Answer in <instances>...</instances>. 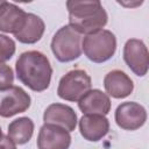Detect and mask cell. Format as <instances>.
Returning <instances> with one entry per match:
<instances>
[{
	"label": "cell",
	"mask_w": 149,
	"mask_h": 149,
	"mask_svg": "<svg viewBox=\"0 0 149 149\" xmlns=\"http://www.w3.org/2000/svg\"><path fill=\"white\" fill-rule=\"evenodd\" d=\"M15 71L17 79L31 91L43 92L50 85L52 68L49 58L41 51L22 52L15 63Z\"/></svg>",
	"instance_id": "cell-1"
},
{
	"label": "cell",
	"mask_w": 149,
	"mask_h": 149,
	"mask_svg": "<svg viewBox=\"0 0 149 149\" xmlns=\"http://www.w3.org/2000/svg\"><path fill=\"white\" fill-rule=\"evenodd\" d=\"M66 9L69 12V26L81 35L104 29L108 21V15L98 0H69L66 1Z\"/></svg>",
	"instance_id": "cell-2"
},
{
	"label": "cell",
	"mask_w": 149,
	"mask_h": 149,
	"mask_svg": "<svg viewBox=\"0 0 149 149\" xmlns=\"http://www.w3.org/2000/svg\"><path fill=\"white\" fill-rule=\"evenodd\" d=\"M81 50L86 58L93 63L107 62L116 51V37L108 29L85 35L81 41Z\"/></svg>",
	"instance_id": "cell-3"
},
{
	"label": "cell",
	"mask_w": 149,
	"mask_h": 149,
	"mask_svg": "<svg viewBox=\"0 0 149 149\" xmlns=\"http://www.w3.org/2000/svg\"><path fill=\"white\" fill-rule=\"evenodd\" d=\"M81 34L76 31L71 26L61 27L51 40V51L56 59L61 63H69L80 57L81 50Z\"/></svg>",
	"instance_id": "cell-4"
},
{
	"label": "cell",
	"mask_w": 149,
	"mask_h": 149,
	"mask_svg": "<svg viewBox=\"0 0 149 149\" xmlns=\"http://www.w3.org/2000/svg\"><path fill=\"white\" fill-rule=\"evenodd\" d=\"M91 87L92 80L88 73L85 70L74 69L61 78L57 87V95L63 100L78 102Z\"/></svg>",
	"instance_id": "cell-5"
},
{
	"label": "cell",
	"mask_w": 149,
	"mask_h": 149,
	"mask_svg": "<svg viewBox=\"0 0 149 149\" xmlns=\"http://www.w3.org/2000/svg\"><path fill=\"white\" fill-rule=\"evenodd\" d=\"M31 104L30 95L20 86H10L0 91V116L10 118L26 112Z\"/></svg>",
	"instance_id": "cell-6"
},
{
	"label": "cell",
	"mask_w": 149,
	"mask_h": 149,
	"mask_svg": "<svg viewBox=\"0 0 149 149\" xmlns=\"http://www.w3.org/2000/svg\"><path fill=\"white\" fill-rule=\"evenodd\" d=\"M123 61L136 76H146L149 69V52L144 42L129 38L123 45Z\"/></svg>",
	"instance_id": "cell-7"
},
{
	"label": "cell",
	"mask_w": 149,
	"mask_h": 149,
	"mask_svg": "<svg viewBox=\"0 0 149 149\" xmlns=\"http://www.w3.org/2000/svg\"><path fill=\"white\" fill-rule=\"evenodd\" d=\"M116 125L123 130L140 129L147 121L146 108L135 101H126L120 104L114 114Z\"/></svg>",
	"instance_id": "cell-8"
},
{
	"label": "cell",
	"mask_w": 149,
	"mask_h": 149,
	"mask_svg": "<svg viewBox=\"0 0 149 149\" xmlns=\"http://www.w3.org/2000/svg\"><path fill=\"white\" fill-rule=\"evenodd\" d=\"M71 135L62 127L44 123L38 132L36 146L37 149H69Z\"/></svg>",
	"instance_id": "cell-9"
},
{
	"label": "cell",
	"mask_w": 149,
	"mask_h": 149,
	"mask_svg": "<svg viewBox=\"0 0 149 149\" xmlns=\"http://www.w3.org/2000/svg\"><path fill=\"white\" fill-rule=\"evenodd\" d=\"M43 121L44 123L62 127L69 133L74 130L78 122L77 114L73 108L59 102L51 104L45 108L43 113Z\"/></svg>",
	"instance_id": "cell-10"
},
{
	"label": "cell",
	"mask_w": 149,
	"mask_h": 149,
	"mask_svg": "<svg viewBox=\"0 0 149 149\" xmlns=\"http://www.w3.org/2000/svg\"><path fill=\"white\" fill-rule=\"evenodd\" d=\"M80 135L90 142H98L109 130V121L105 115L84 114L78 121Z\"/></svg>",
	"instance_id": "cell-11"
},
{
	"label": "cell",
	"mask_w": 149,
	"mask_h": 149,
	"mask_svg": "<svg viewBox=\"0 0 149 149\" xmlns=\"http://www.w3.org/2000/svg\"><path fill=\"white\" fill-rule=\"evenodd\" d=\"M104 87L108 97L123 99L132 94L134 83L126 72L121 70H112L104 78Z\"/></svg>",
	"instance_id": "cell-12"
},
{
	"label": "cell",
	"mask_w": 149,
	"mask_h": 149,
	"mask_svg": "<svg viewBox=\"0 0 149 149\" xmlns=\"http://www.w3.org/2000/svg\"><path fill=\"white\" fill-rule=\"evenodd\" d=\"M78 107L84 114L107 115L111 111V99L101 90L91 88L79 99Z\"/></svg>",
	"instance_id": "cell-13"
},
{
	"label": "cell",
	"mask_w": 149,
	"mask_h": 149,
	"mask_svg": "<svg viewBox=\"0 0 149 149\" xmlns=\"http://www.w3.org/2000/svg\"><path fill=\"white\" fill-rule=\"evenodd\" d=\"M26 14L15 3L2 0L0 3V31L14 35L23 24Z\"/></svg>",
	"instance_id": "cell-14"
},
{
	"label": "cell",
	"mask_w": 149,
	"mask_h": 149,
	"mask_svg": "<svg viewBox=\"0 0 149 149\" xmlns=\"http://www.w3.org/2000/svg\"><path fill=\"white\" fill-rule=\"evenodd\" d=\"M45 30L44 21L36 14L27 13L26 19L19 31L14 34V37L23 44H34L38 42Z\"/></svg>",
	"instance_id": "cell-15"
},
{
	"label": "cell",
	"mask_w": 149,
	"mask_h": 149,
	"mask_svg": "<svg viewBox=\"0 0 149 149\" xmlns=\"http://www.w3.org/2000/svg\"><path fill=\"white\" fill-rule=\"evenodd\" d=\"M34 122L30 118L27 116H21L15 120H13L8 125V130H7V136L19 146L26 144L29 142L34 134Z\"/></svg>",
	"instance_id": "cell-16"
},
{
	"label": "cell",
	"mask_w": 149,
	"mask_h": 149,
	"mask_svg": "<svg viewBox=\"0 0 149 149\" xmlns=\"http://www.w3.org/2000/svg\"><path fill=\"white\" fill-rule=\"evenodd\" d=\"M15 49L16 45L14 40L7 35L0 34V62L5 63L6 61H9L14 56Z\"/></svg>",
	"instance_id": "cell-17"
},
{
	"label": "cell",
	"mask_w": 149,
	"mask_h": 149,
	"mask_svg": "<svg viewBox=\"0 0 149 149\" xmlns=\"http://www.w3.org/2000/svg\"><path fill=\"white\" fill-rule=\"evenodd\" d=\"M14 83V72L9 65L0 62V91L9 88Z\"/></svg>",
	"instance_id": "cell-18"
},
{
	"label": "cell",
	"mask_w": 149,
	"mask_h": 149,
	"mask_svg": "<svg viewBox=\"0 0 149 149\" xmlns=\"http://www.w3.org/2000/svg\"><path fill=\"white\" fill-rule=\"evenodd\" d=\"M0 149H16V144L7 135H3L0 140Z\"/></svg>",
	"instance_id": "cell-19"
},
{
	"label": "cell",
	"mask_w": 149,
	"mask_h": 149,
	"mask_svg": "<svg viewBox=\"0 0 149 149\" xmlns=\"http://www.w3.org/2000/svg\"><path fill=\"white\" fill-rule=\"evenodd\" d=\"M143 1H137V2H135V3H126V2H119L120 5H122V6H126V7H134V6H140L141 3H142Z\"/></svg>",
	"instance_id": "cell-20"
},
{
	"label": "cell",
	"mask_w": 149,
	"mask_h": 149,
	"mask_svg": "<svg viewBox=\"0 0 149 149\" xmlns=\"http://www.w3.org/2000/svg\"><path fill=\"white\" fill-rule=\"evenodd\" d=\"M2 136H3V134H2V130H1V127H0V140L2 139Z\"/></svg>",
	"instance_id": "cell-21"
},
{
	"label": "cell",
	"mask_w": 149,
	"mask_h": 149,
	"mask_svg": "<svg viewBox=\"0 0 149 149\" xmlns=\"http://www.w3.org/2000/svg\"><path fill=\"white\" fill-rule=\"evenodd\" d=\"M1 1H2V0H0V3H1Z\"/></svg>",
	"instance_id": "cell-22"
}]
</instances>
